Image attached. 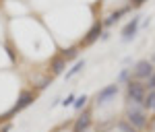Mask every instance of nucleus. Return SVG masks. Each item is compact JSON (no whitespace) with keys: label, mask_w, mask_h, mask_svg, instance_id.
Returning a JSON list of instances; mask_svg holds the SVG:
<instances>
[{"label":"nucleus","mask_w":155,"mask_h":132,"mask_svg":"<svg viewBox=\"0 0 155 132\" xmlns=\"http://www.w3.org/2000/svg\"><path fill=\"white\" fill-rule=\"evenodd\" d=\"M124 120L128 122L132 128H137L139 132L145 130V128L149 126V118H147V114H145L143 105H137V103H128V105H126Z\"/></svg>","instance_id":"obj_1"},{"label":"nucleus","mask_w":155,"mask_h":132,"mask_svg":"<svg viewBox=\"0 0 155 132\" xmlns=\"http://www.w3.org/2000/svg\"><path fill=\"white\" fill-rule=\"evenodd\" d=\"M147 95V87L141 81H134L130 79L126 83V105L128 103H137V105H143V99Z\"/></svg>","instance_id":"obj_2"},{"label":"nucleus","mask_w":155,"mask_h":132,"mask_svg":"<svg viewBox=\"0 0 155 132\" xmlns=\"http://www.w3.org/2000/svg\"><path fill=\"white\" fill-rule=\"evenodd\" d=\"M35 99H37V91L23 89V91L19 93V97H17V103H15V105H12V109L8 111V118H11V116H15V114H19V111H23L25 108H29Z\"/></svg>","instance_id":"obj_3"},{"label":"nucleus","mask_w":155,"mask_h":132,"mask_svg":"<svg viewBox=\"0 0 155 132\" xmlns=\"http://www.w3.org/2000/svg\"><path fill=\"white\" fill-rule=\"evenodd\" d=\"M153 72H155V68H153L151 60H139L134 64V68H130V74L134 76V81H147Z\"/></svg>","instance_id":"obj_4"},{"label":"nucleus","mask_w":155,"mask_h":132,"mask_svg":"<svg viewBox=\"0 0 155 132\" xmlns=\"http://www.w3.org/2000/svg\"><path fill=\"white\" fill-rule=\"evenodd\" d=\"M118 91H120L118 83H112V85H107V87H104V89H99L97 95H95V105H97V108H101V105L110 103L114 97L118 95Z\"/></svg>","instance_id":"obj_5"},{"label":"nucleus","mask_w":155,"mask_h":132,"mask_svg":"<svg viewBox=\"0 0 155 132\" xmlns=\"http://www.w3.org/2000/svg\"><path fill=\"white\" fill-rule=\"evenodd\" d=\"M101 33H104V23L97 19L95 23L91 25V29L87 31V35L81 39V43H79V48H87V46H91L93 41H97L99 37H101Z\"/></svg>","instance_id":"obj_6"},{"label":"nucleus","mask_w":155,"mask_h":132,"mask_svg":"<svg viewBox=\"0 0 155 132\" xmlns=\"http://www.w3.org/2000/svg\"><path fill=\"white\" fill-rule=\"evenodd\" d=\"M93 124V118H91V109H83L77 120L72 122V132H87Z\"/></svg>","instance_id":"obj_7"},{"label":"nucleus","mask_w":155,"mask_h":132,"mask_svg":"<svg viewBox=\"0 0 155 132\" xmlns=\"http://www.w3.org/2000/svg\"><path fill=\"white\" fill-rule=\"evenodd\" d=\"M139 25H141V17L137 14V17H132L130 21H128V23L122 27V39H124V41H132V39L137 37Z\"/></svg>","instance_id":"obj_8"},{"label":"nucleus","mask_w":155,"mask_h":132,"mask_svg":"<svg viewBox=\"0 0 155 132\" xmlns=\"http://www.w3.org/2000/svg\"><path fill=\"white\" fill-rule=\"evenodd\" d=\"M64 68H66V60H64L60 54H56V56L50 58V76H58V74H62Z\"/></svg>","instance_id":"obj_9"},{"label":"nucleus","mask_w":155,"mask_h":132,"mask_svg":"<svg viewBox=\"0 0 155 132\" xmlns=\"http://www.w3.org/2000/svg\"><path fill=\"white\" fill-rule=\"evenodd\" d=\"M128 11H130V6H124V8H118V11H114L112 14H110V17H107V19H104V21H101V23H104V29L112 27L114 23H118V21H120V17H122L124 12H128Z\"/></svg>","instance_id":"obj_10"},{"label":"nucleus","mask_w":155,"mask_h":132,"mask_svg":"<svg viewBox=\"0 0 155 132\" xmlns=\"http://www.w3.org/2000/svg\"><path fill=\"white\" fill-rule=\"evenodd\" d=\"M85 64H87V62H85V58H83V60H77L74 64H72V68H71V70H66V72H64V79H72L74 74H79V72H81V70L85 68Z\"/></svg>","instance_id":"obj_11"},{"label":"nucleus","mask_w":155,"mask_h":132,"mask_svg":"<svg viewBox=\"0 0 155 132\" xmlns=\"http://www.w3.org/2000/svg\"><path fill=\"white\" fill-rule=\"evenodd\" d=\"M62 58L66 62H72V60H77V56H79V46H72V48H66L62 54H60Z\"/></svg>","instance_id":"obj_12"},{"label":"nucleus","mask_w":155,"mask_h":132,"mask_svg":"<svg viewBox=\"0 0 155 132\" xmlns=\"http://www.w3.org/2000/svg\"><path fill=\"white\" fill-rule=\"evenodd\" d=\"M143 109H153L155 111V89L153 91H147V95L143 99Z\"/></svg>","instance_id":"obj_13"},{"label":"nucleus","mask_w":155,"mask_h":132,"mask_svg":"<svg viewBox=\"0 0 155 132\" xmlns=\"http://www.w3.org/2000/svg\"><path fill=\"white\" fill-rule=\"evenodd\" d=\"M87 101H89V97H87V95L77 97V99H74V103H72V108L77 109V111H83V109H85V105H87Z\"/></svg>","instance_id":"obj_14"},{"label":"nucleus","mask_w":155,"mask_h":132,"mask_svg":"<svg viewBox=\"0 0 155 132\" xmlns=\"http://www.w3.org/2000/svg\"><path fill=\"white\" fill-rule=\"evenodd\" d=\"M116 128H118L120 132H139L137 128H132V126H130V124H128L126 120H120V122H116Z\"/></svg>","instance_id":"obj_15"},{"label":"nucleus","mask_w":155,"mask_h":132,"mask_svg":"<svg viewBox=\"0 0 155 132\" xmlns=\"http://www.w3.org/2000/svg\"><path fill=\"white\" fill-rule=\"evenodd\" d=\"M130 79H132V74H130V68H124V70H122V72H120V74H118V81H116V83H128V81H130Z\"/></svg>","instance_id":"obj_16"},{"label":"nucleus","mask_w":155,"mask_h":132,"mask_svg":"<svg viewBox=\"0 0 155 132\" xmlns=\"http://www.w3.org/2000/svg\"><path fill=\"white\" fill-rule=\"evenodd\" d=\"M50 83H52V76H46V79H41V81L35 85V91H41V89H46Z\"/></svg>","instance_id":"obj_17"},{"label":"nucleus","mask_w":155,"mask_h":132,"mask_svg":"<svg viewBox=\"0 0 155 132\" xmlns=\"http://www.w3.org/2000/svg\"><path fill=\"white\" fill-rule=\"evenodd\" d=\"M74 99H77V97H74V95H66V99H62L60 103H62L64 108H71L72 103H74Z\"/></svg>","instance_id":"obj_18"},{"label":"nucleus","mask_w":155,"mask_h":132,"mask_svg":"<svg viewBox=\"0 0 155 132\" xmlns=\"http://www.w3.org/2000/svg\"><path fill=\"white\" fill-rule=\"evenodd\" d=\"M145 87H147V91H153V89H155V72L147 79V85H145Z\"/></svg>","instance_id":"obj_19"},{"label":"nucleus","mask_w":155,"mask_h":132,"mask_svg":"<svg viewBox=\"0 0 155 132\" xmlns=\"http://www.w3.org/2000/svg\"><path fill=\"white\" fill-rule=\"evenodd\" d=\"M147 0H130V6H134V8H139L141 4H145Z\"/></svg>","instance_id":"obj_20"},{"label":"nucleus","mask_w":155,"mask_h":132,"mask_svg":"<svg viewBox=\"0 0 155 132\" xmlns=\"http://www.w3.org/2000/svg\"><path fill=\"white\" fill-rule=\"evenodd\" d=\"M11 128H12V124H11V122H6V124L0 128V132H11Z\"/></svg>","instance_id":"obj_21"},{"label":"nucleus","mask_w":155,"mask_h":132,"mask_svg":"<svg viewBox=\"0 0 155 132\" xmlns=\"http://www.w3.org/2000/svg\"><path fill=\"white\" fill-rule=\"evenodd\" d=\"M112 132H120V130H118V128H116V130H112Z\"/></svg>","instance_id":"obj_22"}]
</instances>
